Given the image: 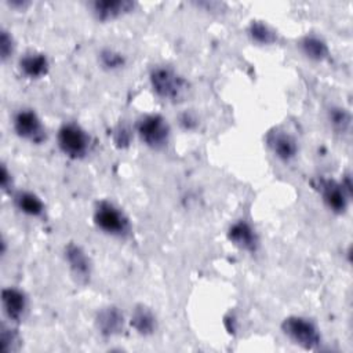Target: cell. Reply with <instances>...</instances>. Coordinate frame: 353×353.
Returning <instances> with one entry per match:
<instances>
[{
	"instance_id": "obj_5",
	"label": "cell",
	"mask_w": 353,
	"mask_h": 353,
	"mask_svg": "<svg viewBox=\"0 0 353 353\" xmlns=\"http://www.w3.org/2000/svg\"><path fill=\"white\" fill-rule=\"evenodd\" d=\"M283 334L305 350H316L321 343L317 325L303 316H288L281 323Z\"/></svg>"
},
{
	"instance_id": "obj_16",
	"label": "cell",
	"mask_w": 353,
	"mask_h": 353,
	"mask_svg": "<svg viewBox=\"0 0 353 353\" xmlns=\"http://www.w3.org/2000/svg\"><path fill=\"white\" fill-rule=\"evenodd\" d=\"M301 52L310 61L323 62L330 55V48L325 40L317 34H306L299 40Z\"/></svg>"
},
{
	"instance_id": "obj_22",
	"label": "cell",
	"mask_w": 353,
	"mask_h": 353,
	"mask_svg": "<svg viewBox=\"0 0 353 353\" xmlns=\"http://www.w3.org/2000/svg\"><path fill=\"white\" fill-rule=\"evenodd\" d=\"M15 50V43H14V37L12 34L6 30L1 29L0 30V58L3 62H6L8 58L12 57Z\"/></svg>"
},
{
	"instance_id": "obj_13",
	"label": "cell",
	"mask_w": 353,
	"mask_h": 353,
	"mask_svg": "<svg viewBox=\"0 0 353 353\" xmlns=\"http://www.w3.org/2000/svg\"><path fill=\"white\" fill-rule=\"evenodd\" d=\"M1 306L7 319L18 323L23 319L28 309V298L19 288L7 287L1 291Z\"/></svg>"
},
{
	"instance_id": "obj_4",
	"label": "cell",
	"mask_w": 353,
	"mask_h": 353,
	"mask_svg": "<svg viewBox=\"0 0 353 353\" xmlns=\"http://www.w3.org/2000/svg\"><path fill=\"white\" fill-rule=\"evenodd\" d=\"M57 143L59 150L69 159H84L91 148L88 132L77 123H63L57 132Z\"/></svg>"
},
{
	"instance_id": "obj_3",
	"label": "cell",
	"mask_w": 353,
	"mask_h": 353,
	"mask_svg": "<svg viewBox=\"0 0 353 353\" xmlns=\"http://www.w3.org/2000/svg\"><path fill=\"white\" fill-rule=\"evenodd\" d=\"M135 132L139 137L141 142L148 148L160 150L167 146L171 135V128L161 114L149 113L141 116L135 121Z\"/></svg>"
},
{
	"instance_id": "obj_18",
	"label": "cell",
	"mask_w": 353,
	"mask_h": 353,
	"mask_svg": "<svg viewBox=\"0 0 353 353\" xmlns=\"http://www.w3.org/2000/svg\"><path fill=\"white\" fill-rule=\"evenodd\" d=\"M247 34L259 46H272L277 41V32L265 21H251L247 28Z\"/></svg>"
},
{
	"instance_id": "obj_26",
	"label": "cell",
	"mask_w": 353,
	"mask_h": 353,
	"mask_svg": "<svg viewBox=\"0 0 353 353\" xmlns=\"http://www.w3.org/2000/svg\"><path fill=\"white\" fill-rule=\"evenodd\" d=\"M11 7H19V8H23L25 6H28L26 1H10L8 3Z\"/></svg>"
},
{
	"instance_id": "obj_17",
	"label": "cell",
	"mask_w": 353,
	"mask_h": 353,
	"mask_svg": "<svg viewBox=\"0 0 353 353\" xmlns=\"http://www.w3.org/2000/svg\"><path fill=\"white\" fill-rule=\"evenodd\" d=\"M14 204L22 214L29 216H41L46 210L43 200L29 190L17 192L14 194Z\"/></svg>"
},
{
	"instance_id": "obj_20",
	"label": "cell",
	"mask_w": 353,
	"mask_h": 353,
	"mask_svg": "<svg viewBox=\"0 0 353 353\" xmlns=\"http://www.w3.org/2000/svg\"><path fill=\"white\" fill-rule=\"evenodd\" d=\"M327 119L331 127L339 134H345L350 130V125H352L350 112L342 106H331L327 112Z\"/></svg>"
},
{
	"instance_id": "obj_1",
	"label": "cell",
	"mask_w": 353,
	"mask_h": 353,
	"mask_svg": "<svg viewBox=\"0 0 353 353\" xmlns=\"http://www.w3.org/2000/svg\"><path fill=\"white\" fill-rule=\"evenodd\" d=\"M149 83L153 92L160 99L170 102L181 101L189 90L186 79L175 69L165 65H156L150 69Z\"/></svg>"
},
{
	"instance_id": "obj_9",
	"label": "cell",
	"mask_w": 353,
	"mask_h": 353,
	"mask_svg": "<svg viewBox=\"0 0 353 353\" xmlns=\"http://www.w3.org/2000/svg\"><path fill=\"white\" fill-rule=\"evenodd\" d=\"M63 256L76 281L85 284L91 276V261L87 252L79 244L69 243L65 245Z\"/></svg>"
},
{
	"instance_id": "obj_25",
	"label": "cell",
	"mask_w": 353,
	"mask_h": 353,
	"mask_svg": "<svg viewBox=\"0 0 353 353\" xmlns=\"http://www.w3.org/2000/svg\"><path fill=\"white\" fill-rule=\"evenodd\" d=\"M0 185L4 192H10L12 188V176L6 164H1L0 168Z\"/></svg>"
},
{
	"instance_id": "obj_21",
	"label": "cell",
	"mask_w": 353,
	"mask_h": 353,
	"mask_svg": "<svg viewBox=\"0 0 353 353\" xmlns=\"http://www.w3.org/2000/svg\"><path fill=\"white\" fill-rule=\"evenodd\" d=\"M0 345H1V350L6 353L18 350L21 345V338L18 331L12 327H7L3 324L0 331Z\"/></svg>"
},
{
	"instance_id": "obj_12",
	"label": "cell",
	"mask_w": 353,
	"mask_h": 353,
	"mask_svg": "<svg viewBox=\"0 0 353 353\" xmlns=\"http://www.w3.org/2000/svg\"><path fill=\"white\" fill-rule=\"evenodd\" d=\"M135 7L134 1L130 0H95L91 3V12L101 22L114 21Z\"/></svg>"
},
{
	"instance_id": "obj_14",
	"label": "cell",
	"mask_w": 353,
	"mask_h": 353,
	"mask_svg": "<svg viewBox=\"0 0 353 353\" xmlns=\"http://www.w3.org/2000/svg\"><path fill=\"white\" fill-rule=\"evenodd\" d=\"M18 68L25 77L37 80L48 73L50 61L44 52L28 51L19 58Z\"/></svg>"
},
{
	"instance_id": "obj_15",
	"label": "cell",
	"mask_w": 353,
	"mask_h": 353,
	"mask_svg": "<svg viewBox=\"0 0 353 353\" xmlns=\"http://www.w3.org/2000/svg\"><path fill=\"white\" fill-rule=\"evenodd\" d=\"M130 325L135 330L137 334L142 336H149L157 330V319L150 307L143 303H138L131 312Z\"/></svg>"
},
{
	"instance_id": "obj_24",
	"label": "cell",
	"mask_w": 353,
	"mask_h": 353,
	"mask_svg": "<svg viewBox=\"0 0 353 353\" xmlns=\"http://www.w3.org/2000/svg\"><path fill=\"white\" fill-rule=\"evenodd\" d=\"M178 123H179V125H181L183 130L192 131V130L197 128V125H199V119H197V116H196L193 112L186 110V112H183V113L179 114Z\"/></svg>"
},
{
	"instance_id": "obj_23",
	"label": "cell",
	"mask_w": 353,
	"mask_h": 353,
	"mask_svg": "<svg viewBox=\"0 0 353 353\" xmlns=\"http://www.w3.org/2000/svg\"><path fill=\"white\" fill-rule=\"evenodd\" d=\"M131 138H132L131 130L124 124H119L113 131V143L119 149L128 148L131 143Z\"/></svg>"
},
{
	"instance_id": "obj_19",
	"label": "cell",
	"mask_w": 353,
	"mask_h": 353,
	"mask_svg": "<svg viewBox=\"0 0 353 353\" xmlns=\"http://www.w3.org/2000/svg\"><path fill=\"white\" fill-rule=\"evenodd\" d=\"M98 63L102 69H105L108 72H116L125 66L127 58L123 52H120L114 48L106 47L98 52Z\"/></svg>"
},
{
	"instance_id": "obj_11",
	"label": "cell",
	"mask_w": 353,
	"mask_h": 353,
	"mask_svg": "<svg viewBox=\"0 0 353 353\" xmlns=\"http://www.w3.org/2000/svg\"><path fill=\"white\" fill-rule=\"evenodd\" d=\"M266 143L272 153L281 161H291L298 154V142L296 139L283 131V130H273L266 135Z\"/></svg>"
},
{
	"instance_id": "obj_6",
	"label": "cell",
	"mask_w": 353,
	"mask_h": 353,
	"mask_svg": "<svg viewBox=\"0 0 353 353\" xmlns=\"http://www.w3.org/2000/svg\"><path fill=\"white\" fill-rule=\"evenodd\" d=\"M12 128L19 138L30 143L40 145L47 138L41 119L33 109L23 108L17 110L12 116Z\"/></svg>"
},
{
	"instance_id": "obj_10",
	"label": "cell",
	"mask_w": 353,
	"mask_h": 353,
	"mask_svg": "<svg viewBox=\"0 0 353 353\" xmlns=\"http://www.w3.org/2000/svg\"><path fill=\"white\" fill-rule=\"evenodd\" d=\"M228 239L233 245L247 252H255L259 247V237L252 225L245 219L234 221L229 226Z\"/></svg>"
},
{
	"instance_id": "obj_8",
	"label": "cell",
	"mask_w": 353,
	"mask_h": 353,
	"mask_svg": "<svg viewBox=\"0 0 353 353\" xmlns=\"http://www.w3.org/2000/svg\"><path fill=\"white\" fill-rule=\"evenodd\" d=\"M125 319L121 309L116 305H108L101 307L95 316V327L98 332L105 338L120 335L124 330Z\"/></svg>"
},
{
	"instance_id": "obj_2",
	"label": "cell",
	"mask_w": 353,
	"mask_h": 353,
	"mask_svg": "<svg viewBox=\"0 0 353 353\" xmlns=\"http://www.w3.org/2000/svg\"><path fill=\"white\" fill-rule=\"evenodd\" d=\"M92 219L95 226L109 236L125 237L131 230L130 221L125 214L108 200L97 201Z\"/></svg>"
},
{
	"instance_id": "obj_7",
	"label": "cell",
	"mask_w": 353,
	"mask_h": 353,
	"mask_svg": "<svg viewBox=\"0 0 353 353\" xmlns=\"http://www.w3.org/2000/svg\"><path fill=\"white\" fill-rule=\"evenodd\" d=\"M312 186L321 196L325 207L334 214H345L349 204V194L342 188L341 182L324 176H319L312 181Z\"/></svg>"
}]
</instances>
